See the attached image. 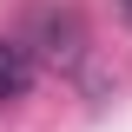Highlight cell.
<instances>
[{"label": "cell", "mask_w": 132, "mask_h": 132, "mask_svg": "<svg viewBox=\"0 0 132 132\" xmlns=\"http://www.w3.org/2000/svg\"><path fill=\"white\" fill-rule=\"evenodd\" d=\"M27 93H33V53L13 46V40H0V106H13Z\"/></svg>", "instance_id": "cell-1"}, {"label": "cell", "mask_w": 132, "mask_h": 132, "mask_svg": "<svg viewBox=\"0 0 132 132\" xmlns=\"http://www.w3.org/2000/svg\"><path fill=\"white\" fill-rule=\"evenodd\" d=\"M119 13H126V20H132V0H119Z\"/></svg>", "instance_id": "cell-2"}]
</instances>
